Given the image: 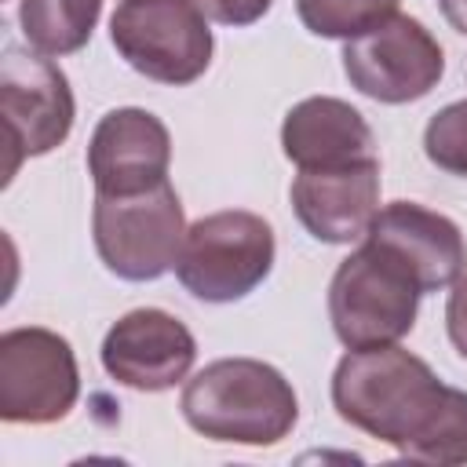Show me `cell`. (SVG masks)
<instances>
[{
    "label": "cell",
    "instance_id": "obj_1",
    "mask_svg": "<svg viewBox=\"0 0 467 467\" xmlns=\"http://www.w3.org/2000/svg\"><path fill=\"white\" fill-rule=\"evenodd\" d=\"M339 420L420 463H467V390L398 343L347 350L332 372Z\"/></svg>",
    "mask_w": 467,
    "mask_h": 467
},
{
    "label": "cell",
    "instance_id": "obj_2",
    "mask_svg": "<svg viewBox=\"0 0 467 467\" xmlns=\"http://www.w3.org/2000/svg\"><path fill=\"white\" fill-rule=\"evenodd\" d=\"M182 420L208 441L277 445L299 420V398L281 368L259 358H219L193 372L179 398Z\"/></svg>",
    "mask_w": 467,
    "mask_h": 467
},
{
    "label": "cell",
    "instance_id": "obj_3",
    "mask_svg": "<svg viewBox=\"0 0 467 467\" xmlns=\"http://www.w3.org/2000/svg\"><path fill=\"white\" fill-rule=\"evenodd\" d=\"M423 288L387 248L361 244L336 266L328 281V321L347 350L387 347L412 332Z\"/></svg>",
    "mask_w": 467,
    "mask_h": 467
},
{
    "label": "cell",
    "instance_id": "obj_4",
    "mask_svg": "<svg viewBox=\"0 0 467 467\" xmlns=\"http://www.w3.org/2000/svg\"><path fill=\"white\" fill-rule=\"evenodd\" d=\"M91 237L102 266L120 281H157L175 270L186 241V215L164 179L139 193H95Z\"/></svg>",
    "mask_w": 467,
    "mask_h": 467
},
{
    "label": "cell",
    "instance_id": "obj_5",
    "mask_svg": "<svg viewBox=\"0 0 467 467\" xmlns=\"http://www.w3.org/2000/svg\"><path fill=\"white\" fill-rule=\"evenodd\" d=\"M274 255V226L255 212L226 208L186 226L175 277L201 303H237L270 277Z\"/></svg>",
    "mask_w": 467,
    "mask_h": 467
},
{
    "label": "cell",
    "instance_id": "obj_6",
    "mask_svg": "<svg viewBox=\"0 0 467 467\" xmlns=\"http://www.w3.org/2000/svg\"><path fill=\"white\" fill-rule=\"evenodd\" d=\"M117 55L146 80L186 88L212 66V29L197 0H120L109 18Z\"/></svg>",
    "mask_w": 467,
    "mask_h": 467
},
{
    "label": "cell",
    "instance_id": "obj_7",
    "mask_svg": "<svg viewBox=\"0 0 467 467\" xmlns=\"http://www.w3.org/2000/svg\"><path fill=\"white\" fill-rule=\"evenodd\" d=\"M350 88L383 106H405L431 95L445 73V51L420 18L390 15L343 44Z\"/></svg>",
    "mask_w": 467,
    "mask_h": 467
},
{
    "label": "cell",
    "instance_id": "obj_8",
    "mask_svg": "<svg viewBox=\"0 0 467 467\" xmlns=\"http://www.w3.org/2000/svg\"><path fill=\"white\" fill-rule=\"evenodd\" d=\"M80 398V372L66 336L22 325L0 336V420L58 423Z\"/></svg>",
    "mask_w": 467,
    "mask_h": 467
},
{
    "label": "cell",
    "instance_id": "obj_9",
    "mask_svg": "<svg viewBox=\"0 0 467 467\" xmlns=\"http://www.w3.org/2000/svg\"><path fill=\"white\" fill-rule=\"evenodd\" d=\"M0 117L7 128L15 175L22 157H44L62 146L73 131L77 102L66 73L51 62V55L7 44L0 58Z\"/></svg>",
    "mask_w": 467,
    "mask_h": 467
},
{
    "label": "cell",
    "instance_id": "obj_10",
    "mask_svg": "<svg viewBox=\"0 0 467 467\" xmlns=\"http://www.w3.org/2000/svg\"><path fill=\"white\" fill-rule=\"evenodd\" d=\"M102 368L120 387L161 394L182 383L197 361L193 332L161 306H139L117 317L102 339Z\"/></svg>",
    "mask_w": 467,
    "mask_h": 467
},
{
    "label": "cell",
    "instance_id": "obj_11",
    "mask_svg": "<svg viewBox=\"0 0 467 467\" xmlns=\"http://www.w3.org/2000/svg\"><path fill=\"white\" fill-rule=\"evenodd\" d=\"M171 135L164 120L139 106L99 117L88 139V175L95 193H139L168 179Z\"/></svg>",
    "mask_w": 467,
    "mask_h": 467
},
{
    "label": "cell",
    "instance_id": "obj_12",
    "mask_svg": "<svg viewBox=\"0 0 467 467\" xmlns=\"http://www.w3.org/2000/svg\"><path fill=\"white\" fill-rule=\"evenodd\" d=\"M288 197L296 219L314 241H361L379 212V157L339 168H306L292 179Z\"/></svg>",
    "mask_w": 467,
    "mask_h": 467
},
{
    "label": "cell",
    "instance_id": "obj_13",
    "mask_svg": "<svg viewBox=\"0 0 467 467\" xmlns=\"http://www.w3.org/2000/svg\"><path fill=\"white\" fill-rule=\"evenodd\" d=\"M365 237L387 248L398 263H405L423 292L452 288V281L467 270V241L460 226L449 215L431 212L416 201L383 204Z\"/></svg>",
    "mask_w": 467,
    "mask_h": 467
},
{
    "label": "cell",
    "instance_id": "obj_14",
    "mask_svg": "<svg viewBox=\"0 0 467 467\" xmlns=\"http://www.w3.org/2000/svg\"><path fill=\"white\" fill-rule=\"evenodd\" d=\"M281 150L299 171L376 161V139L368 120L350 102L332 95H310L285 113Z\"/></svg>",
    "mask_w": 467,
    "mask_h": 467
},
{
    "label": "cell",
    "instance_id": "obj_15",
    "mask_svg": "<svg viewBox=\"0 0 467 467\" xmlns=\"http://www.w3.org/2000/svg\"><path fill=\"white\" fill-rule=\"evenodd\" d=\"M102 15V0H22L18 26L33 51L40 55H73L80 51L95 22Z\"/></svg>",
    "mask_w": 467,
    "mask_h": 467
},
{
    "label": "cell",
    "instance_id": "obj_16",
    "mask_svg": "<svg viewBox=\"0 0 467 467\" xmlns=\"http://www.w3.org/2000/svg\"><path fill=\"white\" fill-rule=\"evenodd\" d=\"M398 11V0H296L299 22L325 40H350Z\"/></svg>",
    "mask_w": 467,
    "mask_h": 467
},
{
    "label": "cell",
    "instance_id": "obj_17",
    "mask_svg": "<svg viewBox=\"0 0 467 467\" xmlns=\"http://www.w3.org/2000/svg\"><path fill=\"white\" fill-rule=\"evenodd\" d=\"M423 153L427 161L445 171L467 179V99L441 106L423 128Z\"/></svg>",
    "mask_w": 467,
    "mask_h": 467
},
{
    "label": "cell",
    "instance_id": "obj_18",
    "mask_svg": "<svg viewBox=\"0 0 467 467\" xmlns=\"http://www.w3.org/2000/svg\"><path fill=\"white\" fill-rule=\"evenodd\" d=\"M197 4H201V11H204L212 22L241 29V26L259 22V18L270 11L274 0H197Z\"/></svg>",
    "mask_w": 467,
    "mask_h": 467
},
{
    "label": "cell",
    "instance_id": "obj_19",
    "mask_svg": "<svg viewBox=\"0 0 467 467\" xmlns=\"http://www.w3.org/2000/svg\"><path fill=\"white\" fill-rule=\"evenodd\" d=\"M445 328H449V343L467 361V274L452 281V292L445 303Z\"/></svg>",
    "mask_w": 467,
    "mask_h": 467
},
{
    "label": "cell",
    "instance_id": "obj_20",
    "mask_svg": "<svg viewBox=\"0 0 467 467\" xmlns=\"http://www.w3.org/2000/svg\"><path fill=\"white\" fill-rule=\"evenodd\" d=\"M438 7H441V15H445V22H449L456 33L467 36V0H438Z\"/></svg>",
    "mask_w": 467,
    "mask_h": 467
}]
</instances>
